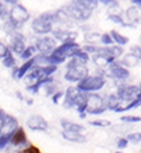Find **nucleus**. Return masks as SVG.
Masks as SVG:
<instances>
[{"instance_id": "nucleus-15", "label": "nucleus", "mask_w": 141, "mask_h": 153, "mask_svg": "<svg viewBox=\"0 0 141 153\" xmlns=\"http://www.w3.org/2000/svg\"><path fill=\"white\" fill-rule=\"evenodd\" d=\"M79 90L76 87H69L66 88V91L64 93V107L65 108H74V105H75V100L76 97L79 96Z\"/></svg>"}, {"instance_id": "nucleus-14", "label": "nucleus", "mask_w": 141, "mask_h": 153, "mask_svg": "<svg viewBox=\"0 0 141 153\" xmlns=\"http://www.w3.org/2000/svg\"><path fill=\"white\" fill-rule=\"evenodd\" d=\"M34 66H35L34 58L33 59H30V60H27V62H24L21 66H19V68H16V69H14V72H13L14 79H23L28 72H31V70H33Z\"/></svg>"}, {"instance_id": "nucleus-6", "label": "nucleus", "mask_w": 141, "mask_h": 153, "mask_svg": "<svg viewBox=\"0 0 141 153\" xmlns=\"http://www.w3.org/2000/svg\"><path fill=\"white\" fill-rule=\"evenodd\" d=\"M107 110L106 100L99 94H88V101H86V114L98 115Z\"/></svg>"}, {"instance_id": "nucleus-36", "label": "nucleus", "mask_w": 141, "mask_h": 153, "mask_svg": "<svg viewBox=\"0 0 141 153\" xmlns=\"http://www.w3.org/2000/svg\"><path fill=\"white\" fill-rule=\"evenodd\" d=\"M127 143H128V140L126 139V138H122V139H118L117 140V146L120 149H123V148H126L127 146Z\"/></svg>"}, {"instance_id": "nucleus-21", "label": "nucleus", "mask_w": 141, "mask_h": 153, "mask_svg": "<svg viewBox=\"0 0 141 153\" xmlns=\"http://www.w3.org/2000/svg\"><path fill=\"white\" fill-rule=\"evenodd\" d=\"M110 37H112L113 42H116V44H118V45H126L127 42H128V38L127 37H123L122 34H118L117 31H112V33L109 34Z\"/></svg>"}, {"instance_id": "nucleus-38", "label": "nucleus", "mask_w": 141, "mask_h": 153, "mask_svg": "<svg viewBox=\"0 0 141 153\" xmlns=\"http://www.w3.org/2000/svg\"><path fill=\"white\" fill-rule=\"evenodd\" d=\"M27 104H30V105H31V104H33V100H31V98H28V100H27Z\"/></svg>"}, {"instance_id": "nucleus-5", "label": "nucleus", "mask_w": 141, "mask_h": 153, "mask_svg": "<svg viewBox=\"0 0 141 153\" xmlns=\"http://www.w3.org/2000/svg\"><path fill=\"white\" fill-rule=\"evenodd\" d=\"M106 84L103 76H88L85 77L82 82L78 83V90L80 93H93V91H98L100 88H103V86Z\"/></svg>"}, {"instance_id": "nucleus-20", "label": "nucleus", "mask_w": 141, "mask_h": 153, "mask_svg": "<svg viewBox=\"0 0 141 153\" xmlns=\"http://www.w3.org/2000/svg\"><path fill=\"white\" fill-rule=\"evenodd\" d=\"M127 17H128V20H130V21H134V23L140 21V20H141V10L140 9H136V7L128 9V10H127Z\"/></svg>"}, {"instance_id": "nucleus-11", "label": "nucleus", "mask_w": 141, "mask_h": 153, "mask_svg": "<svg viewBox=\"0 0 141 153\" xmlns=\"http://www.w3.org/2000/svg\"><path fill=\"white\" fill-rule=\"evenodd\" d=\"M140 94V88L136 87V86H124V87H120L117 91V96L122 101H128L131 102L134 101Z\"/></svg>"}, {"instance_id": "nucleus-32", "label": "nucleus", "mask_w": 141, "mask_h": 153, "mask_svg": "<svg viewBox=\"0 0 141 153\" xmlns=\"http://www.w3.org/2000/svg\"><path fill=\"white\" fill-rule=\"evenodd\" d=\"M127 140H128V142H141V132L140 134H131V135H128V136H127L126 138Z\"/></svg>"}, {"instance_id": "nucleus-13", "label": "nucleus", "mask_w": 141, "mask_h": 153, "mask_svg": "<svg viewBox=\"0 0 141 153\" xmlns=\"http://www.w3.org/2000/svg\"><path fill=\"white\" fill-rule=\"evenodd\" d=\"M10 145L14 146V148H23L24 145H30L27 142V136H26V132H24L23 128H17V131L11 135V140H10Z\"/></svg>"}, {"instance_id": "nucleus-34", "label": "nucleus", "mask_w": 141, "mask_h": 153, "mask_svg": "<svg viewBox=\"0 0 141 153\" xmlns=\"http://www.w3.org/2000/svg\"><path fill=\"white\" fill-rule=\"evenodd\" d=\"M62 97H64V93L58 90V91H56V93L51 97V98H52V102H54V104H58V102H59V100H61Z\"/></svg>"}, {"instance_id": "nucleus-4", "label": "nucleus", "mask_w": 141, "mask_h": 153, "mask_svg": "<svg viewBox=\"0 0 141 153\" xmlns=\"http://www.w3.org/2000/svg\"><path fill=\"white\" fill-rule=\"evenodd\" d=\"M54 24H55V13H42L33 20L31 28L35 34L45 37L47 34L52 33Z\"/></svg>"}, {"instance_id": "nucleus-10", "label": "nucleus", "mask_w": 141, "mask_h": 153, "mask_svg": "<svg viewBox=\"0 0 141 153\" xmlns=\"http://www.w3.org/2000/svg\"><path fill=\"white\" fill-rule=\"evenodd\" d=\"M27 126L31 131H35V132H45L48 129V122L44 117L38 115V114H34L27 120Z\"/></svg>"}, {"instance_id": "nucleus-23", "label": "nucleus", "mask_w": 141, "mask_h": 153, "mask_svg": "<svg viewBox=\"0 0 141 153\" xmlns=\"http://www.w3.org/2000/svg\"><path fill=\"white\" fill-rule=\"evenodd\" d=\"M3 65H4L6 68H14V69H16V58L13 56L11 52L3 59Z\"/></svg>"}, {"instance_id": "nucleus-28", "label": "nucleus", "mask_w": 141, "mask_h": 153, "mask_svg": "<svg viewBox=\"0 0 141 153\" xmlns=\"http://www.w3.org/2000/svg\"><path fill=\"white\" fill-rule=\"evenodd\" d=\"M100 42H102L103 45H106V47H110V45L113 44V39H112V37H110L109 34H103L102 38H100Z\"/></svg>"}, {"instance_id": "nucleus-1", "label": "nucleus", "mask_w": 141, "mask_h": 153, "mask_svg": "<svg viewBox=\"0 0 141 153\" xmlns=\"http://www.w3.org/2000/svg\"><path fill=\"white\" fill-rule=\"evenodd\" d=\"M96 1H88V0H80V1H72L69 4L64 6L62 11L69 17L70 20L76 21H86L90 19L93 13V9L96 7Z\"/></svg>"}, {"instance_id": "nucleus-30", "label": "nucleus", "mask_w": 141, "mask_h": 153, "mask_svg": "<svg viewBox=\"0 0 141 153\" xmlns=\"http://www.w3.org/2000/svg\"><path fill=\"white\" fill-rule=\"evenodd\" d=\"M109 20H110V21H114L116 24H120V25H126L124 21L122 20V17L117 16V14H110V16H109Z\"/></svg>"}, {"instance_id": "nucleus-33", "label": "nucleus", "mask_w": 141, "mask_h": 153, "mask_svg": "<svg viewBox=\"0 0 141 153\" xmlns=\"http://www.w3.org/2000/svg\"><path fill=\"white\" fill-rule=\"evenodd\" d=\"M19 153H41L40 152V149H37L35 146H33V145H28L26 149H23L21 152H19Z\"/></svg>"}, {"instance_id": "nucleus-29", "label": "nucleus", "mask_w": 141, "mask_h": 153, "mask_svg": "<svg viewBox=\"0 0 141 153\" xmlns=\"http://www.w3.org/2000/svg\"><path fill=\"white\" fill-rule=\"evenodd\" d=\"M123 122H140L141 118L140 117H133V115H124L122 117Z\"/></svg>"}, {"instance_id": "nucleus-24", "label": "nucleus", "mask_w": 141, "mask_h": 153, "mask_svg": "<svg viewBox=\"0 0 141 153\" xmlns=\"http://www.w3.org/2000/svg\"><path fill=\"white\" fill-rule=\"evenodd\" d=\"M90 125L100 126V128H107V126H110V121H106V120H94V121H90Z\"/></svg>"}, {"instance_id": "nucleus-26", "label": "nucleus", "mask_w": 141, "mask_h": 153, "mask_svg": "<svg viewBox=\"0 0 141 153\" xmlns=\"http://www.w3.org/2000/svg\"><path fill=\"white\" fill-rule=\"evenodd\" d=\"M137 58H134V56L133 55H127L126 58H124V60H123V63H124V65L126 66H134L137 63Z\"/></svg>"}, {"instance_id": "nucleus-9", "label": "nucleus", "mask_w": 141, "mask_h": 153, "mask_svg": "<svg viewBox=\"0 0 141 153\" xmlns=\"http://www.w3.org/2000/svg\"><path fill=\"white\" fill-rule=\"evenodd\" d=\"M19 128V121L17 118H14L13 115H7L6 114L4 121L0 126V136H11V135L17 131Z\"/></svg>"}, {"instance_id": "nucleus-16", "label": "nucleus", "mask_w": 141, "mask_h": 153, "mask_svg": "<svg viewBox=\"0 0 141 153\" xmlns=\"http://www.w3.org/2000/svg\"><path fill=\"white\" fill-rule=\"evenodd\" d=\"M110 74H112L114 79H118V80H124L128 77V70L124 68V66L118 65L116 62H113L110 65Z\"/></svg>"}, {"instance_id": "nucleus-27", "label": "nucleus", "mask_w": 141, "mask_h": 153, "mask_svg": "<svg viewBox=\"0 0 141 153\" xmlns=\"http://www.w3.org/2000/svg\"><path fill=\"white\" fill-rule=\"evenodd\" d=\"M100 38H102V35H98L96 33H90L86 35V41H92V45H94V42L100 41Z\"/></svg>"}, {"instance_id": "nucleus-7", "label": "nucleus", "mask_w": 141, "mask_h": 153, "mask_svg": "<svg viewBox=\"0 0 141 153\" xmlns=\"http://www.w3.org/2000/svg\"><path fill=\"white\" fill-rule=\"evenodd\" d=\"M34 48H35V51L40 52V55H51L56 48V41L52 37L45 35V37L38 38L34 44Z\"/></svg>"}, {"instance_id": "nucleus-22", "label": "nucleus", "mask_w": 141, "mask_h": 153, "mask_svg": "<svg viewBox=\"0 0 141 153\" xmlns=\"http://www.w3.org/2000/svg\"><path fill=\"white\" fill-rule=\"evenodd\" d=\"M34 53H35V48H34V45H30V47H27L24 49V52L20 55V58H21L24 62H27V60L33 59L34 56H35Z\"/></svg>"}, {"instance_id": "nucleus-19", "label": "nucleus", "mask_w": 141, "mask_h": 153, "mask_svg": "<svg viewBox=\"0 0 141 153\" xmlns=\"http://www.w3.org/2000/svg\"><path fill=\"white\" fill-rule=\"evenodd\" d=\"M118 104H120V98L116 96V94H110L107 98H106V105H107L109 110H116L118 107Z\"/></svg>"}, {"instance_id": "nucleus-17", "label": "nucleus", "mask_w": 141, "mask_h": 153, "mask_svg": "<svg viewBox=\"0 0 141 153\" xmlns=\"http://www.w3.org/2000/svg\"><path fill=\"white\" fill-rule=\"evenodd\" d=\"M61 126L62 129L66 131V132H76V134H83L85 132V126L75 124V122H72L69 120H65V118L61 120Z\"/></svg>"}, {"instance_id": "nucleus-8", "label": "nucleus", "mask_w": 141, "mask_h": 153, "mask_svg": "<svg viewBox=\"0 0 141 153\" xmlns=\"http://www.w3.org/2000/svg\"><path fill=\"white\" fill-rule=\"evenodd\" d=\"M9 39H10V52L11 53H17V55H21L24 52V49L27 48L26 45V37H24L21 33L19 31H14V33L9 34Z\"/></svg>"}, {"instance_id": "nucleus-2", "label": "nucleus", "mask_w": 141, "mask_h": 153, "mask_svg": "<svg viewBox=\"0 0 141 153\" xmlns=\"http://www.w3.org/2000/svg\"><path fill=\"white\" fill-rule=\"evenodd\" d=\"M28 20H30V11L23 4L16 3L14 6H11V9L7 13V20L4 23V27L7 28L9 34L14 33L23 27Z\"/></svg>"}, {"instance_id": "nucleus-3", "label": "nucleus", "mask_w": 141, "mask_h": 153, "mask_svg": "<svg viewBox=\"0 0 141 153\" xmlns=\"http://www.w3.org/2000/svg\"><path fill=\"white\" fill-rule=\"evenodd\" d=\"M88 72L89 70H88L86 63L72 58L66 65V72L64 74V79L66 82H70V83H79L85 77H88Z\"/></svg>"}, {"instance_id": "nucleus-25", "label": "nucleus", "mask_w": 141, "mask_h": 153, "mask_svg": "<svg viewBox=\"0 0 141 153\" xmlns=\"http://www.w3.org/2000/svg\"><path fill=\"white\" fill-rule=\"evenodd\" d=\"M9 53H10V48L6 45L4 42L0 41V59H4Z\"/></svg>"}, {"instance_id": "nucleus-18", "label": "nucleus", "mask_w": 141, "mask_h": 153, "mask_svg": "<svg viewBox=\"0 0 141 153\" xmlns=\"http://www.w3.org/2000/svg\"><path fill=\"white\" fill-rule=\"evenodd\" d=\"M62 138L69 142H75V143H80V142H85L86 140V136L83 134H76V132H66V131H62Z\"/></svg>"}, {"instance_id": "nucleus-31", "label": "nucleus", "mask_w": 141, "mask_h": 153, "mask_svg": "<svg viewBox=\"0 0 141 153\" xmlns=\"http://www.w3.org/2000/svg\"><path fill=\"white\" fill-rule=\"evenodd\" d=\"M10 140H11V136H0V150L4 149L10 143Z\"/></svg>"}, {"instance_id": "nucleus-35", "label": "nucleus", "mask_w": 141, "mask_h": 153, "mask_svg": "<svg viewBox=\"0 0 141 153\" xmlns=\"http://www.w3.org/2000/svg\"><path fill=\"white\" fill-rule=\"evenodd\" d=\"M7 13H9V10H6L4 4L0 1V19H3V17H7Z\"/></svg>"}, {"instance_id": "nucleus-37", "label": "nucleus", "mask_w": 141, "mask_h": 153, "mask_svg": "<svg viewBox=\"0 0 141 153\" xmlns=\"http://www.w3.org/2000/svg\"><path fill=\"white\" fill-rule=\"evenodd\" d=\"M4 117H6L4 111H3V110H0V126H2V124H3V121H4Z\"/></svg>"}, {"instance_id": "nucleus-12", "label": "nucleus", "mask_w": 141, "mask_h": 153, "mask_svg": "<svg viewBox=\"0 0 141 153\" xmlns=\"http://www.w3.org/2000/svg\"><path fill=\"white\" fill-rule=\"evenodd\" d=\"M52 34H54V39H58L61 41L62 44H66V42H75V38H76V34L66 30L65 27H58V28H54L52 30Z\"/></svg>"}]
</instances>
